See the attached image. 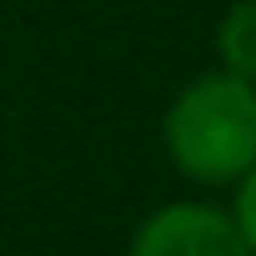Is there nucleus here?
<instances>
[{
    "instance_id": "nucleus-1",
    "label": "nucleus",
    "mask_w": 256,
    "mask_h": 256,
    "mask_svg": "<svg viewBox=\"0 0 256 256\" xmlns=\"http://www.w3.org/2000/svg\"><path fill=\"white\" fill-rule=\"evenodd\" d=\"M161 151L196 186H236L256 166V86L231 70H201L161 116Z\"/></svg>"
},
{
    "instance_id": "nucleus-2",
    "label": "nucleus",
    "mask_w": 256,
    "mask_h": 256,
    "mask_svg": "<svg viewBox=\"0 0 256 256\" xmlns=\"http://www.w3.org/2000/svg\"><path fill=\"white\" fill-rule=\"evenodd\" d=\"M126 256H251L231 211L216 201H166L126 241Z\"/></svg>"
},
{
    "instance_id": "nucleus-3",
    "label": "nucleus",
    "mask_w": 256,
    "mask_h": 256,
    "mask_svg": "<svg viewBox=\"0 0 256 256\" xmlns=\"http://www.w3.org/2000/svg\"><path fill=\"white\" fill-rule=\"evenodd\" d=\"M216 66L256 86V0H231L216 20Z\"/></svg>"
},
{
    "instance_id": "nucleus-4",
    "label": "nucleus",
    "mask_w": 256,
    "mask_h": 256,
    "mask_svg": "<svg viewBox=\"0 0 256 256\" xmlns=\"http://www.w3.org/2000/svg\"><path fill=\"white\" fill-rule=\"evenodd\" d=\"M226 211H231V221H236V231H241V241H246V251L256 256V166L231 186V201H226Z\"/></svg>"
}]
</instances>
